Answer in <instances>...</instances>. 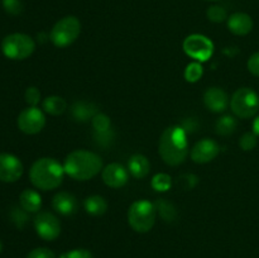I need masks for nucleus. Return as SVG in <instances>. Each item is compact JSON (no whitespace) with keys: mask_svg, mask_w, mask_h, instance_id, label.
I'll use <instances>...</instances> for the list:
<instances>
[{"mask_svg":"<svg viewBox=\"0 0 259 258\" xmlns=\"http://www.w3.org/2000/svg\"><path fill=\"white\" fill-rule=\"evenodd\" d=\"M19 205L27 212H39L42 207V196L33 189H25L19 195Z\"/></svg>","mask_w":259,"mask_h":258,"instance_id":"19","label":"nucleus"},{"mask_svg":"<svg viewBox=\"0 0 259 258\" xmlns=\"http://www.w3.org/2000/svg\"><path fill=\"white\" fill-rule=\"evenodd\" d=\"M81 33V23L73 15H67L53 25L50 39L56 47L65 48L72 45Z\"/></svg>","mask_w":259,"mask_h":258,"instance_id":"6","label":"nucleus"},{"mask_svg":"<svg viewBox=\"0 0 259 258\" xmlns=\"http://www.w3.org/2000/svg\"><path fill=\"white\" fill-rule=\"evenodd\" d=\"M101 179L106 186L111 187V189H120L128 182L129 171L123 164L113 162L104 167L101 171Z\"/></svg>","mask_w":259,"mask_h":258,"instance_id":"13","label":"nucleus"},{"mask_svg":"<svg viewBox=\"0 0 259 258\" xmlns=\"http://www.w3.org/2000/svg\"><path fill=\"white\" fill-rule=\"evenodd\" d=\"M58 258H93V253L85 248H76L62 253Z\"/></svg>","mask_w":259,"mask_h":258,"instance_id":"32","label":"nucleus"},{"mask_svg":"<svg viewBox=\"0 0 259 258\" xmlns=\"http://www.w3.org/2000/svg\"><path fill=\"white\" fill-rule=\"evenodd\" d=\"M220 153V146L211 138H204L191 148V159L195 163L204 164L214 161Z\"/></svg>","mask_w":259,"mask_h":258,"instance_id":"12","label":"nucleus"},{"mask_svg":"<svg viewBox=\"0 0 259 258\" xmlns=\"http://www.w3.org/2000/svg\"><path fill=\"white\" fill-rule=\"evenodd\" d=\"M27 258H56V254L50 248L38 247L30 250L27 254Z\"/></svg>","mask_w":259,"mask_h":258,"instance_id":"33","label":"nucleus"},{"mask_svg":"<svg viewBox=\"0 0 259 258\" xmlns=\"http://www.w3.org/2000/svg\"><path fill=\"white\" fill-rule=\"evenodd\" d=\"M233 114L240 119L253 118L259 110V96L253 89L240 88L230 99Z\"/></svg>","mask_w":259,"mask_h":258,"instance_id":"7","label":"nucleus"},{"mask_svg":"<svg viewBox=\"0 0 259 258\" xmlns=\"http://www.w3.org/2000/svg\"><path fill=\"white\" fill-rule=\"evenodd\" d=\"M156 209L157 214L162 218L166 223H172L176 220L177 218V209L171 201L167 199H158L156 202Z\"/></svg>","mask_w":259,"mask_h":258,"instance_id":"22","label":"nucleus"},{"mask_svg":"<svg viewBox=\"0 0 259 258\" xmlns=\"http://www.w3.org/2000/svg\"><path fill=\"white\" fill-rule=\"evenodd\" d=\"M228 29L235 35H247L253 29V19L247 13L238 12L228 17Z\"/></svg>","mask_w":259,"mask_h":258,"instance_id":"16","label":"nucleus"},{"mask_svg":"<svg viewBox=\"0 0 259 258\" xmlns=\"http://www.w3.org/2000/svg\"><path fill=\"white\" fill-rule=\"evenodd\" d=\"M247 67L248 71H249L253 76L259 77V52L253 53V55L250 56L249 60H248L247 62Z\"/></svg>","mask_w":259,"mask_h":258,"instance_id":"36","label":"nucleus"},{"mask_svg":"<svg viewBox=\"0 0 259 258\" xmlns=\"http://www.w3.org/2000/svg\"><path fill=\"white\" fill-rule=\"evenodd\" d=\"M2 250H3V243L2 240H0V253H2Z\"/></svg>","mask_w":259,"mask_h":258,"instance_id":"38","label":"nucleus"},{"mask_svg":"<svg viewBox=\"0 0 259 258\" xmlns=\"http://www.w3.org/2000/svg\"><path fill=\"white\" fill-rule=\"evenodd\" d=\"M24 172L22 161L10 153H0V181L12 184L17 182Z\"/></svg>","mask_w":259,"mask_h":258,"instance_id":"11","label":"nucleus"},{"mask_svg":"<svg viewBox=\"0 0 259 258\" xmlns=\"http://www.w3.org/2000/svg\"><path fill=\"white\" fill-rule=\"evenodd\" d=\"M3 7L10 15H19L23 12V4L20 0H3Z\"/></svg>","mask_w":259,"mask_h":258,"instance_id":"31","label":"nucleus"},{"mask_svg":"<svg viewBox=\"0 0 259 258\" xmlns=\"http://www.w3.org/2000/svg\"><path fill=\"white\" fill-rule=\"evenodd\" d=\"M83 209L89 215L101 217L108 210V201L100 195H91L83 200Z\"/></svg>","mask_w":259,"mask_h":258,"instance_id":"20","label":"nucleus"},{"mask_svg":"<svg viewBox=\"0 0 259 258\" xmlns=\"http://www.w3.org/2000/svg\"><path fill=\"white\" fill-rule=\"evenodd\" d=\"M91 125H93L95 133H101V132L110 131L111 129V120L106 114L98 113L95 114L93 119H91Z\"/></svg>","mask_w":259,"mask_h":258,"instance_id":"26","label":"nucleus"},{"mask_svg":"<svg viewBox=\"0 0 259 258\" xmlns=\"http://www.w3.org/2000/svg\"><path fill=\"white\" fill-rule=\"evenodd\" d=\"M206 15L207 19L212 23H222L228 19L227 10L223 7H220V5H212V7H210L207 9Z\"/></svg>","mask_w":259,"mask_h":258,"instance_id":"27","label":"nucleus"},{"mask_svg":"<svg viewBox=\"0 0 259 258\" xmlns=\"http://www.w3.org/2000/svg\"><path fill=\"white\" fill-rule=\"evenodd\" d=\"M252 128H253V132H254V133L259 137V115L255 116V119L253 120Z\"/></svg>","mask_w":259,"mask_h":258,"instance_id":"37","label":"nucleus"},{"mask_svg":"<svg viewBox=\"0 0 259 258\" xmlns=\"http://www.w3.org/2000/svg\"><path fill=\"white\" fill-rule=\"evenodd\" d=\"M151 186L154 191L166 192L171 189L172 186V177L168 174L159 172L156 174L151 180Z\"/></svg>","mask_w":259,"mask_h":258,"instance_id":"24","label":"nucleus"},{"mask_svg":"<svg viewBox=\"0 0 259 258\" xmlns=\"http://www.w3.org/2000/svg\"><path fill=\"white\" fill-rule=\"evenodd\" d=\"M98 106L94 103L90 101L80 100L76 101L71 106V114H72V118L76 121H80V123H85V121L91 120V119L95 116V114H98Z\"/></svg>","mask_w":259,"mask_h":258,"instance_id":"18","label":"nucleus"},{"mask_svg":"<svg viewBox=\"0 0 259 258\" xmlns=\"http://www.w3.org/2000/svg\"><path fill=\"white\" fill-rule=\"evenodd\" d=\"M202 75H204V67H202L201 62H197V61L190 62L185 68L184 76L187 82L190 83L197 82L202 77Z\"/></svg>","mask_w":259,"mask_h":258,"instance_id":"25","label":"nucleus"},{"mask_svg":"<svg viewBox=\"0 0 259 258\" xmlns=\"http://www.w3.org/2000/svg\"><path fill=\"white\" fill-rule=\"evenodd\" d=\"M182 48L189 57L197 61V62H206L211 58L212 53H214L212 40L207 38L206 35L199 34V33L187 35L182 43Z\"/></svg>","mask_w":259,"mask_h":258,"instance_id":"8","label":"nucleus"},{"mask_svg":"<svg viewBox=\"0 0 259 258\" xmlns=\"http://www.w3.org/2000/svg\"><path fill=\"white\" fill-rule=\"evenodd\" d=\"M65 174L76 181H88L103 171V158L88 149H75L63 161Z\"/></svg>","mask_w":259,"mask_h":258,"instance_id":"2","label":"nucleus"},{"mask_svg":"<svg viewBox=\"0 0 259 258\" xmlns=\"http://www.w3.org/2000/svg\"><path fill=\"white\" fill-rule=\"evenodd\" d=\"M17 124L19 131L24 134L28 136L38 134L46 125L45 111L40 110L38 106H28L19 113Z\"/></svg>","mask_w":259,"mask_h":258,"instance_id":"9","label":"nucleus"},{"mask_svg":"<svg viewBox=\"0 0 259 258\" xmlns=\"http://www.w3.org/2000/svg\"><path fill=\"white\" fill-rule=\"evenodd\" d=\"M65 168L52 157L38 158L29 169V180L33 186L42 191H50L60 187L65 177Z\"/></svg>","mask_w":259,"mask_h":258,"instance_id":"3","label":"nucleus"},{"mask_svg":"<svg viewBox=\"0 0 259 258\" xmlns=\"http://www.w3.org/2000/svg\"><path fill=\"white\" fill-rule=\"evenodd\" d=\"M126 217H128V224L134 232L148 233L156 223V205L146 199L137 200L129 206Z\"/></svg>","mask_w":259,"mask_h":258,"instance_id":"4","label":"nucleus"},{"mask_svg":"<svg viewBox=\"0 0 259 258\" xmlns=\"http://www.w3.org/2000/svg\"><path fill=\"white\" fill-rule=\"evenodd\" d=\"M257 144H258V136L253 131L244 133L239 139V147L245 152L254 149L255 147H257Z\"/></svg>","mask_w":259,"mask_h":258,"instance_id":"28","label":"nucleus"},{"mask_svg":"<svg viewBox=\"0 0 259 258\" xmlns=\"http://www.w3.org/2000/svg\"><path fill=\"white\" fill-rule=\"evenodd\" d=\"M209 2H219V0H209Z\"/></svg>","mask_w":259,"mask_h":258,"instance_id":"39","label":"nucleus"},{"mask_svg":"<svg viewBox=\"0 0 259 258\" xmlns=\"http://www.w3.org/2000/svg\"><path fill=\"white\" fill-rule=\"evenodd\" d=\"M114 138H115V134H114L113 129L106 132H101V133H95V139L98 142V144L103 147H108L113 143Z\"/></svg>","mask_w":259,"mask_h":258,"instance_id":"34","label":"nucleus"},{"mask_svg":"<svg viewBox=\"0 0 259 258\" xmlns=\"http://www.w3.org/2000/svg\"><path fill=\"white\" fill-rule=\"evenodd\" d=\"M27 214L28 212L25 211V210H23L22 207H20V209H14L12 217H13V220H14L15 224H17V227L22 228L27 224V220H28Z\"/></svg>","mask_w":259,"mask_h":258,"instance_id":"35","label":"nucleus"},{"mask_svg":"<svg viewBox=\"0 0 259 258\" xmlns=\"http://www.w3.org/2000/svg\"><path fill=\"white\" fill-rule=\"evenodd\" d=\"M52 207L63 217H71L77 211L78 202L75 195L71 192L60 191L53 196Z\"/></svg>","mask_w":259,"mask_h":258,"instance_id":"15","label":"nucleus"},{"mask_svg":"<svg viewBox=\"0 0 259 258\" xmlns=\"http://www.w3.org/2000/svg\"><path fill=\"white\" fill-rule=\"evenodd\" d=\"M35 51V42L30 35L24 33L8 34L2 42V52L13 61H23L30 57Z\"/></svg>","mask_w":259,"mask_h":258,"instance_id":"5","label":"nucleus"},{"mask_svg":"<svg viewBox=\"0 0 259 258\" xmlns=\"http://www.w3.org/2000/svg\"><path fill=\"white\" fill-rule=\"evenodd\" d=\"M126 168H128L129 174L134 179H146L149 175V171H151V162H149V159L144 154L136 153L131 156V158L128 159V167Z\"/></svg>","mask_w":259,"mask_h":258,"instance_id":"17","label":"nucleus"},{"mask_svg":"<svg viewBox=\"0 0 259 258\" xmlns=\"http://www.w3.org/2000/svg\"><path fill=\"white\" fill-rule=\"evenodd\" d=\"M25 103L29 106H37L40 101V91L35 86H29L24 93Z\"/></svg>","mask_w":259,"mask_h":258,"instance_id":"30","label":"nucleus"},{"mask_svg":"<svg viewBox=\"0 0 259 258\" xmlns=\"http://www.w3.org/2000/svg\"><path fill=\"white\" fill-rule=\"evenodd\" d=\"M199 184V177L194 174H182L177 179V185L184 190H192Z\"/></svg>","mask_w":259,"mask_h":258,"instance_id":"29","label":"nucleus"},{"mask_svg":"<svg viewBox=\"0 0 259 258\" xmlns=\"http://www.w3.org/2000/svg\"><path fill=\"white\" fill-rule=\"evenodd\" d=\"M42 106L45 113L57 116L65 113L66 109H67V103H66V100L62 96L51 95L43 100Z\"/></svg>","mask_w":259,"mask_h":258,"instance_id":"21","label":"nucleus"},{"mask_svg":"<svg viewBox=\"0 0 259 258\" xmlns=\"http://www.w3.org/2000/svg\"><path fill=\"white\" fill-rule=\"evenodd\" d=\"M35 233L40 239L46 242H52L57 239L61 234L60 219L51 211H39L33 219Z\"/></svg>","mask_w":259,"mask_h":258,"instance_id":"10","label":"nucleus"},{"mask_svg":"<svg viewBox=\"0 0 259 258\" xmlns=\"http://www.w3.org/2000/svg\"><path fill=\"white\" fill-rule=\"evenodd\" d=\"M158 153L168 166L176 167L184 163L189 156L187 133L181 125H171L159 137Z\"/></svg>","mask_w":259,"mask_h":258,"instance_id":"1","label":"nucleus"},{"mask_svg":"<svg viewBox=\"0 0 259 258\" xmlns=\"http://www.w3.org/2000/svg\"><path fill=\"white\" fill-rule=\"evenodd\" d=\"M237 126H238V121L233 115L220 116V118L217 120V124H215L217 133L223 137L232 136V134L237 131Z\"/></svg>","mask_w":259,"mask_h":258,"instance_id":"23","label":"nucleus"},{"mask_svg":"<svg viewBox=\"0 0 259 258\" xmlns=\"http://www.w3.org/2000/svg\"><path fill=\"white\" fill-rule=\"evenodd\" d=\"M204 104L211 113H223L230 105V99L227 91L218 86H212L205 91Z\"/></svg>","mask_w":259,"mask_h":258,"instance_id":"14","label":"nucleus"}]
</instances>
